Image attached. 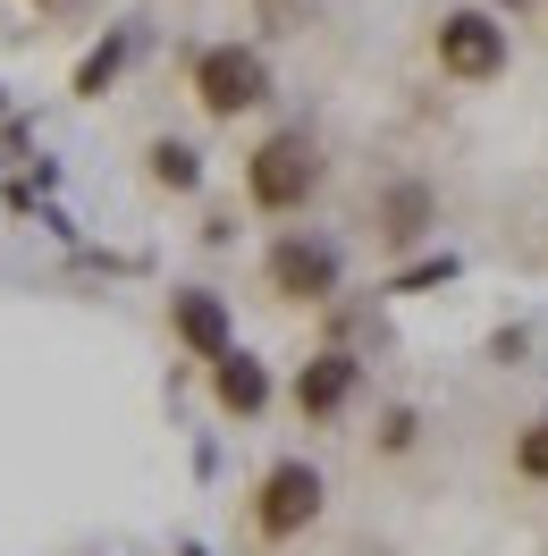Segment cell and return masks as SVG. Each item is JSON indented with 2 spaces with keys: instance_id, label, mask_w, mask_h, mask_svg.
Here are the masks:
<instances>
[{
  "instance_id": "obj_1",
  "label": "cell",
  "mask_w": 548,
  "mask_h": 556,
  "mask_svg": "<svg viewBox=\"0 0 548 556\" xmlns=\"http://www.w3.org/2000/svg\"><path fill=\"white\" fill-rule=\"evenodd\" d=\"M245 194H253V211H304L312 194H321V143L304 136V127H278V136L253 143V161H245Z\"/></svg>"
},
{
  "instance_id": "obj_2",
  "label": "cell",
  "mask_w": 548,
  "mask_h": 556,
  "mask_svg": "<svg viewBox=\"0 0 548 556\" xmlns=\"http://www.w3.org/2000/svg\"><path fill=\"white\" fill-rule=\"evenodd\" d=\"M195 102H203L211 118L262 110L271 102V60H262L253 42H211L203 60H195Z\"/></svg>"
},
{
  "instance_id": "obj_3",
  "label": "cell",
  "mask_w": 548,
  "mask_h": 556,
  "mask_svg": "<svg viewBox=\"0 0 548 556\" xmlns=\"http://www.w3.org/2000/svg\"><path fill=\"white\" fill-rule=\"evenodd\" d=\"M312 522H321V472H312L304 455H287V464H271L262 489H253V531H262V540H296Z\"/></svg>"
},
{
  "instance_id": "obj_4",
  "label": "cell",
  "mask_w": 548,
  "mask_h": 556,
  "mask_svg": "<svg viewBox=\"0 0 548 556\" xmlns=\"http://www.w3.org/2000/svg\"><path fill=\"white\" fill-rule=\"evenodd\" d=\"M439 68L456 85H489V76L507 68V26L489 9H447L439 17Z\"/></svg>"
},
{
  "instance_id": "obj_5",
  "label": "cell",
  "mask_w": 548,
  "mask_h": 556,
  "mask_svg": "<svg viewBox=\"0 0 548 556\" xmlns=\"http://www.w3.org/2000/svg\"><path fill=\"white\" fill-rule=\"evenodd\" d=\"M271 287L287 295V304H329V295H338V244L278 237L271 244Z\"/></svg>"
},
{
  "instance_id": "obj_6",
  "label": "cell",
  "mask_w": 548,
  "mask_h": 556,
  "mask_svg": "<svg viewBox=\"0 0 548 556\" xmlns=\"http://www.w3.org/2000/svg\"><path fill=\"white\" fill-rule=\"evenodd\" d=\"M170 329H177V346L203 354V363L237 354V320H228V304H220L211 287H177L170 295Z\"/></svg>"
},
{
  "instance_id": "obj_7",
  "label": "cell",
  "mask_w": 548,
  "mask_h": 556,
  "mask_svg": "<svg viewBox=\"0 0 548 556\" xmlns=\"http://www.w3.org/2000/svg\"><path fill=\"white\" fill-rule=\"evenodd\" d=\"M354 380H363V363L354 354H312L304 371H296V414L304 421H329V414H346V396H354Z\"/></svg>"
},
{
  "instance_id": "obj_8",
  "label": "cell",
  "mask_w": 548,
  "mask_h": 556,
  "mask_svg": "<svg viewBox=\"0 0 548 556\" xmlns=\"http://www.w3.org/2000/svg\"><path fill=\"white\" fill-rule=\"evenodd\" d=\"M211 396H220V405H228V414H262V405H271V371H262V363H253V354H220V363H211Z\"/></svg>"
},
{
  "instance_id": "obj_9",
  "label": "cell",
  "mask_w": 548,
  "mask_h": 556,
  "mask_svg": "<svg viewBox=\"0 0 548 556\" xmlns=\"http://www.w3.org/2000/svg\"><path fill=\"white\" fill-rule=\"evenodd\" d=\"M144 169H152L161 194H195V186H203V152H195V143H177V136H161L152 152H144Z\"/></svg>"
},
{
  "instance_id": "obj_10",
  "label": "cell",
  "mask_w": 548,
  "mask_h": 556,
  "mask_svg": "<svg viewBox=\"0 0 548 556\" xmlns=\"http://www.w3.org/2000/svg\"><path fill=\"white\" fill-rule=\"evenodd\" d=\"M422 228H431V186H413V177H406V186H388V211H379V237H388V244H413Z\"/></svg>"
},
{
  "instance_id": "obj_11",
  "label": "cell",
  "mask_w": 548,
  "mask_h": 556,
  "mask_svg": "<svg viewBox=\"0 0 548 556\" xmlns=\"http://www.w3.org/2000/svg\"><path fill=\"white\" fill-rule=\"evenodd\" d=\"M119 60H127V35H110L102 51H85V68H76V93H102L110 76H119Z\"/></svg>"
},
{
  "instance_id": "obj_12",
  "label": "cell",
  "mask_w": 548,
  "mask_h": 556,
  "mask_svg": "<svg viewBox=\"0 0 548 556\" xmlns=\"http://www.w3.org/2000/svg\"><path fill=\"white\" fill-rule=\"evenodd\" d=\"M514 472H523V481H548V421H532V430L514 439Z\"/></svg>"
},
{
  "instance_id": "obj_13",
  "label": "cell",
  "mask_w": 548,
  "mask_h": 556,
  "mask_svg": "<svg viewBox=\"0 0 548 556\" xmlns=\"http://www.w3.org/2000/svg\"><path fill=\"white\" fill-rule=\"evenodd\" d=\"M35 9H51V0H35Z\"/></svg>"
},
{
  "instance_id": "obj_14",
  "label": "cell",
  "mask_w": 548,
  "mask_h": 556,
  "mask_svg": "<svg viewBox=\"0 0 548 556\" xmlns=\"http://www.w3.org/2000/svg\"><path fill=\"white\" fill-rule=\"evenodd\" d=\"M186 556H203V548H186Z\"/></svg>"
}]
</instances>
